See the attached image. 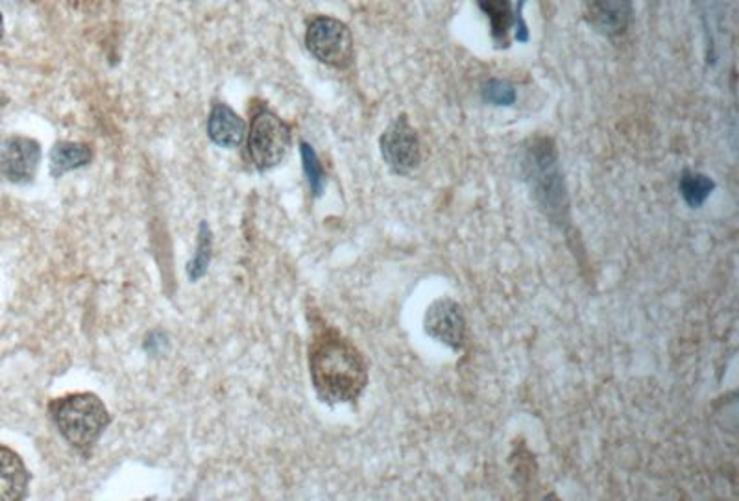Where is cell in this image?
I'll list each match as a JSON object with an SVG mask.
<instances>
[{
  "label": "cell",
  "instance_id": "1",
  "mask_svg": "<svg viewBox=\"0 0 739 501\" xmlns=\"http://www.w3.org/2000/svg\"><path fill=\"white\" fill-rule=\"evenodd\" d=\"M311 378L318 396L328 403L357 400L368 384L363 355L344 337L326 331L312 342Z\"/></svg>",
  "mask_w": 739,
  "mask_h": 501
},
{
  "label": "cell",
  "instance_id": "2",
  "mask_svg": "<svg viewBox=\"0 0 739 501\" xmlns=\"http://www.w3.org/2000/svg\"><path fill=\"white\" fill-rule=\"evenodd\" d=\"M523 171L533 190L534 198L546 212L547 217L562 225L568 218V191L564 185L557 147L549 137H536L528 143L523 158Z\"/></svg>",
  "mask_w": 739,
  "mask_h": 501
},
{
  "label": "cell",
  "instance_id": "3",
  "mask_svg": "<svg viewBox=\"0 0 739 501\" xmlns=\"http://www.w3.org/2000/svg\"><path fill=\"white\" fill-rule=\"evenodd\" d=\"M54 420L65 441L86 454L106 430L110 414L99 396L72 395L58 401Z\"/></svg>",
  "mask_w": 739,
  "mask_h": 501
},
{
  "label": "cell",
  "instance_id": "4",
  "mask_svg": "<svg viewBox=\"0 0 739 501\" xmlns=\"http://www.w3.org/2000/svg\"><path fill=\"white\" fill-rule=\"evenodd\" d=\"M291 143V128L276 113L261 112L253 118L248 136V150L259 171H269L280 166L287 156Z\"/></svg>",
  "mask_w": 739,
  "mask_h": 501
},
{
  "label": "cell",
  "instance_id": "5",
  "mask_svg": "<svg viewBox=\"0 0 739 501\" xmlns=\"http://www.w3.org/2000/svg\"><path fill=\"white\" fill-rule=\"evenodd\" d=\"M307 48L315 58L331 67H348L353 59V37L346 24L333 18H317L309 24Z\"/></svg>",
  "mask_w": 739,
  "mask_h": 501
},
{
  "label": "cell",
  "instance_id": "6",
  "mask_svg": "<svg viewBox=\"0 0 739 501\" xmlns=\"http://www.w3.org/2000/svg\"><path fill=\"white\" fill-rule=\"evenodd\" d=\"M383 160L396 174H409L422 161V145L406 115L394 118L382 137Z\"/></svg>",
  "mask_w": 739,
  "mask_h": 501
},
{
  "label": "cell",
  "instance_id": "7",
  "mask_svg": "<svg viewBox=\"0 0 739 501\" xmlns=\"http://www.w3.org/2000/svg\"><path fill=\"white\" fill-rule=\"evenodd\" d=\"M423 328L434 341L446 344L453 352H461L466 342V319L463 307L452 298L434 300L423 317Z\"/></svg>",
  "mask_w": 739,
  "mask_h": 501
},
{
  "label": "cell",
  "instance_id": "8",
  "mask_svg": "<svg viewBox=\"0 0 739 501\" xmlns=\"http://www.w3.org/2000/svg\"><path fill=\"white\" fill-rule=\"evenodd\" d=\"M42 147L29 137H12L0 145V174L13 183H29L36 177Z\"/></svg>",
  "mask_w": 739,
  "mask_h": 501
},
{
  "label": "cell",
  "instance_id": "9",
  "mask_svg": "<svg viewBox=\"0 0 739 501\" xmlns=\"http://www.w3.org/2000/svg\"><path fill=\"white\" fill-rule=\"evenodd\" d=\"M584 15L601 36H623L633 21V0H584Z\"/></svg>",
  "mask_w": 739,
  "mask_h": 501
},
{
  "label": "cell",
  "instance_id": "10",
  "mask_svg": "<svg viewBox=\"0 0 739 501\" xmlns=\"http://www.w3.org/2000/svg\"><path fill=\"white\" fill-rule=\"evenodd\" d=\"M29 470L12 449L0 446V501L23 500L29 489Z\"/></svg>",
  "mask_w": 739,
  "mask_h": 501
},
{
  "label": "cell",
  "instance_id": "11",
  "mask_svg": "<svg viewBox=\"0 0 739 501\" xmlns=\"http://www.w3.org/2000/svg\"><path fill=\"white\" fill-rule=\"evenodd\" d=\"M207 132H209L212 141L218 147L235 148L245 141L247 126L231 107L226 106V104H217L213 107Z\"/></svg>",
  "mask_w": 739,
  "mask_h": 501
},
{
  "label": "cell",
  "instance_id": "12",
  "mask_svg": "<svg viewBox=\"0 0 739 501\" xmlns=\"http://www.w3.org/2000/svg\"><path fill=\"white\" fill-rule=\"evenodd\" d=\"M479 8L490 21L492 39L498 47H509L511 30H514L516 10H512V0H479Z\"/></svg>",
  "mask_w": 739,
  "mask_h": 501
},
{
  "label": "cell",
  "instance_id": "13",
  "mask_svg": "<svg viewBox=\"0 0 739 501\" xmlns=\"http://www.w3.org/2000/svg\"><path fill=\"white\" fill-rule=\"evenodd\" d=\"M93 160V152L82 143H58L50 152V171L54 178H61L67 172L77 171Z\"/></svg>",
  "mask_w": 739,
  "mask_h": 501
},
{
  "label": "cell",
  "instance_id": "14",
  "mask_svg": "<svg viewBox=\"0 0 739 501\" xmlns=\"http://www.w3.org/2000/svg\"><path fill=\"white\" fill-rule=\"evenodd\" d=\"M679 190L684 201L690 207H701L708 201L712 191L716 190V183L710 177L701 174V172L686 171L682 174Z\"/></svg>",
  "mask_w": 739,
  "mask_h": 501
},
{
  "label": "cell",
  "instance_id": "15",
  "mask_svg": "<svg viewBox=\"0 0 739 501\" xmlns=\"http://www.w3.org/2000/svg\"><path fill=\"white\" fill-rule=\"evenodd\" d=\"M209 260H212V231H209L207 225H202L200 226L198 250H196V255H194V260L189 265V276H191V280L196 282L198 277L206 274Z\"/></svg>",
  "mask_w": 739,
  "mask_h": 501
},
{
  "label": "cell",
  "instance_id": "16",
  "mask_svg": "<svg viewBox=\"0 0 739 501\" xmlns=\"http://www.w3.org/2000/svg\"><path fill=\"white\" fill-rule=\"evenodd\" d=\"M302 158H304V171H306V177L307 180H309V185H311L312 193H315L317 196L322 195L323 183H326V174H323L320 160H318L317 152L312 150L311 145L302 143Z\"/></svg>",
  "mask_w": 739,
  "mask_h": 501
},
{
  "label": "cell",
  "instance_id": "17",
  "mask_svg": "<svg viewBox=\"0 0 739 501\" xmlns=\"http://www.w3.org/2000/svg\"><path fill=\"white\" fill-rule=\"evenodd\" d=\"M482 96L492 106H512L516 102V89L505 80H490L485 83Z\"/></svg>",
  "mask_w": 739,
  "mask_h": 501
},
{
  "label": "cell",
  "instance_id": "18",
  "mask_svg": "<svg viewBox=\"0 0 739 501\" xmlns=\"http://www.w3.org/2000/svg\"><path fill=\"white\" fill-rule=\"evenodd\" d=\"M523 7H525V0H520L516 7V21H514V36H516L518 42L527 43L528 29L525 19H523Z\"/></svg>",
  "mask_w": 739,
  "mask_h": 501
},
{
  "label": "cell",
  "instance_id": "19",
  "mask_svg": "<svg viewBox=\"0 0 739 501\" xmlns=\"http://www.w3.org/2000/svg\"><path fill=\"white\" fill-rule=\"evenodd\" d=\"M4 34V21H2V13H0V37Z\"/></svg>",
  "mask_w": 739,
  "mask_h": 501
}]
</instances>
